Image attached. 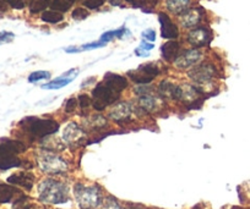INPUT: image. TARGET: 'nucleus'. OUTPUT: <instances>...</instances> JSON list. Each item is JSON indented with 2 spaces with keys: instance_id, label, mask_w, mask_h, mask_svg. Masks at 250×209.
Returning a JSON list of instances; mask_svg holds the SVG:
<instances>
[{
  "instance_id": "38",
  "label": "nucleus",
  "mask_w": 250,
  "mask_h": 209,
  "mask_svg": "<svg viewBox=\"0 0 250 209\" xmlns=\"http://www.w3.org/2000/svg\"><path fill=\"white\" fill-rule=\"evenodd\" d=\"M79 100L76 98H70L68 102L65 103V112L66 113H73L76 109V105H78Z\"/></svg>"
},
{
  "instance_id": "5",
  "label": "nucleus",
  "mask_w": 250,
  "mask_h": 209,
  "mask_svg": "<svg viewBox=\"0 0 250 209\" xmlns=\"http://www.w3.org/2000/svg\"><path fill=\"white\" fill-rule=\"evenodd\" d=\"M37 162L40 169L47 174H62L68 170V164L65 160H62L53 153H42L38 155Z\"/></svg>"
},
{
  "instance_id": "4",
  "label": "nucleus",
  "mask_w": 250,
  "mask_h": 209,
  "mask_svg": "<svg viewBox=\"0 0 250 209\" xmlns=\"http://www.w3.org/2000/svg\"><path fill=\"white\" fill-rule=\"evenodd\" d=\"M92 95L93 108H95L97 112L104 110L108 105L115 103V100H118V98H119V93H117L115 91H113L112 88L108 87L104 82L97 85V87L93 90Z\"/></svg>"
},
{
  "instance_id": "41",
  "label": "nucleus",
  "mask_w": 250,
  "mask_h": 209,
  "mask_svg": "<svg viewBox=\"0 0 250 209\" xmlns=\"http://www.w3.org/2000/svg\"><path fill=\"white\" fill-rule=\"evenodd\" d=\"M8 10V3H5L4 0H0V13H5Z\"/></svg>"
},
{
  "instance_id": "10",
  "label": "nucleus",
  "mask_w": 250,
  "mask_h": 209,
  "mask_svg": "<svg viewBox=\"0 0 250 209\" xmlns=\"http://www.w3.org/2000/svg\"><path fill=\"white\" fill-rule=\"evenodd\" d=\"M62 138L70 146L79 145L83 139V129L75 122H70V124L66 125L64 131H62Z\"/></svg>"
},
{
  "instance_id": "16",
  "label": "nucleus",
  "mask_w": 250,
  "mask_h": 209,
  "mask_svg": "<svg viewBox=\"0 0 250 209\" xmlns=\"http://www.w3.org/2000/svg\"><path fill=\"white\" fill-rule=\"evenodd\" d=\"M104 83L108 87L112 88L113 91L119 93V95L122 93L123 90H125V88L128 87V81H126V78L113 73L105 74Z\"/></svg>"
},
{
  "instance_id": "17",
  "label": "nucleus",
  "mask_w": 250,
  "mask_h": 209,
  "mask_svg": "<svg viewBox=\"0 0 250 209\" xmlns=\"http://www.w3.org/2000/svg\"><path fill=\"white\" fill-rule=\"evenodd\" d=\"M21 196H22V192L19 191L16 187L0 182V203H9Z\"/></svg>"
},
{
  "instance_id": "28",
  "label": "nucleus",
  "mask_w": 250,
  "mask_h": 209,
  "mask_svg": "<svg viewBox=\"0 0 250 209\" xmlns=\"http://www.w3.org/2000/svg\"><path fill=\"white\" fill-rule=\"evenodd\" d=\"M103 45H105V43L103 42H93V43H90V44H83L81 45L80 48H68L66 49V52L68 53H80V52H83V50H91V49H96V48H101L103 47Z\"/></svg>"
},
{
  "instance_id": "40",
  "label": "nucleus",
  "mask_w": 250,
  "mask_h": 209,
  "mask_svg": "<svg viewBox=\"0 0 250 209\" xmlns=\"http://www.w3.org/2000/svg\"><path fill=\"white\" fill-rule=\"evenodd\" d=\"M153 48V44H151V43H146V42H143L140 45V49L145 50V52H148V50H151Z\"/></svg>"
},
{
  "instance_id": "8",
  "label": "nucleus",
  "mask_w": 250,
  "mask_h": 209,
  "mask_svg": "<svg viewBox=\"0 0 250 209\" xmlns=\"http://www.w3.org/2000/svg\"><path fill=\"white\" fill-rule=\"evenodd\" d=\"M26 146L21 141L10 138L0 139V157H11L25 152Z\"/></svg>"
},
{
  "instance_id": "24",
  "label": "nucleus",
  "mask_w": 250,
  "mask_h": 209,
  "mask_svg": "<svg viewBox=\"0 0 250 209\" xmlns=\"http://www.w3.org/2000/svg\"><path fill=\"white\" fill-rule=\"evenodd\" d=\"M50 3H52V0H30L28 9L32 14H37L44 11L48 6H50Z\"/></svg>"
},
{
  "instance_id": "42",
  "label": "nucleus",
  "mask_w": 250,
  "mask_h": 209,
  "mask_svg": "<svg viewBox=\"0 0 250 209\" xmlns=\"http://www.w3.org/2000/svg\"><path fill=\"white\" fill-rule=\"evenodd\" d=\"M110 3H112L113 5H119L120 0H110Z\"/></svg>"
},
{
  "instance_id": "25",
  "label": "nucleus",
  "mask_w": 250,
  "mask_h": 209,
  "mask_svg": "<svg viewBox=\"0 0 250 209\" xmlns=\"http://www.w3.org/2000/svg\"><path fill=\"white\" fill-rule=\"evenodd\" d=\"M62 19H64L62 14L55 10H48L42 14V20L48 23H59L62 22Z\"/></svg>"
},
{
  "instance_id": "31",
  "label": "nucleus",
  "mask_w": 250,
  "mask_h": 209,
  "mask_svg": "<svg viewBox=\"0 0 250 209\" xmlns=\"http://www.w3.org/2000/svg\"><path fill=\"white\" fill-rule=\"evenodd\" d=\"M45 148L49 151H62L64 150V145H62L60 141H58V138H49L45 141L44 143Z\"/></svg>"
},
{
  "instance_id": "33",
  "label": "nucleus",
  "mask_w": 250,
  "mask_h": 209,
  "mask_svg": "<svg viewBox=\"0 0 250 209\" xmlns=\"http://www.w3.org/2000/svg\"><path fill=\"white\" fill-rule=\"evenodd\" d=\"M14 38H15V35H14L13 32H6V31L0 32V45L13 42Z\"/></svg>"
},
{
  "instance_id": "35",
  "label": "nucleus",
  "mask_w": 250,
  "mask_h": 209,
  "mask_svg": "<svg viewBox=\"0 0 250 209\" xmlns=\"http://www.w3.org/2000/svg\"><path fill=\"white\" fill-rule=\"evenodd\" d=\"M104 4V0H85L83 5L88 9H98Z\"/></svg>"
},
{
  "instance_id": "36",
  "label": "nucleus",
  "mask_w": 250,
  "mask_h": 209,
  "mask_svg": "<svg viewBox=\"0 0 250 209\" xmlns=\"http://www.w3.org/2000/svg\"><path fill=\"white\" fill-rule=\"evenodd\" d=\"M14 9H23L26 5V0H4Z\"/></svg>"
},
{
  "instance_id": "20",
  "label": "nucleus",
  "mask_w": 250,
  "mask_h": 209,
  "mask_svg": "<svg viewBox=\"0 0 250 209\" xmlns=\"http://www.w3.org/2000/svg\"><path fill=\"white\" fill-rule=\"evenodd\" d=\"M190 0H167V9L175 15H182L189 9Z\"/></svg>"
},
{
  "instance_id": "39",
  "label": "nucleus",
  "mask_w": 250,
  "mask_h": 209,
  "mask_svg": "<svg viewBox=\"0 0 250 209\" xmlns=\"http://www.w3.org/2000/svg\"><path fill=\"white\" fill-rule=\"evenodd\" d=\"M143 37L145 38V39L150 40V42H153V40L156 39V33H155V31H153V30H146V31H144Z\"/></svg>"
},
{
  "instance_id": "18",
  "label": "nucleus",
  "mask_w": 250,
  "mask_h": 209,
  "mask_svg": "<svg viewBox=\"0 0 250 209\" xmlns=\"http://www.w3.org/2000/svg\"><path fill=\"white\" fill-rule=\"evenodd\" d=\"M201 20V13L198 9H188L185 13H183L180 15V23L183 25V27L191 28L194 26L198 25Z\"/></svg>"
},
{
  "instance_id": "29",
  "label": "nucleus",
  "mask_w": 250,
  "mask_h": 209,
  "mask_svg": "<svg viewBox=\"0 0 250 209\" xmlns=\"http://www.w3.org/2000/svg\"><path fill=\"white\" fill-rule=\"evenodd\" d=\"M124 33H125V28H120V30H117V31H109V32L103 33L102 37H101V42L108 43L109 40H112L113 38L122 37Z\"/></svg>"
},
{
  "instance_id": "37",
  "label": "nucleus",
  "mask_w": 250,
  "mask_h": 209,
  "mask_svg": "<svg viewBox=\"0 0 250 209\" xmlns=\"http://www.w3.org/2000/svg\"><path fill=\"white\" fill-rule=\"evenodd\" d=\"M78 100L79 103H80V107L83 108V109H87V108L91 105V102H92L91 98L88 97L87 95H81L80 97L78 98Z\"/></svg>"
},
{
  "instance_id": "32",
  "label": "nucleus",
  "mask_w": 250,
  "mask_h": 209,
  "mask_svg": "<svg viewBox=\"0 0 250 209\" xmlns=\"http://www.w3.org/2000/svg\"><path fill=\"white\" fill-rule=\"evenodd\" d=\"M88 15H90V13L83 8H76L75 10L73 11V19L76 21L85 20L86 18H88Z\"/></svg>"
},
{
  "instance_id": "15",
  "label": "nucleus",
  "mask_w": 250,
  "mask_h": 209,
  "mask_svg": "<svg viewBox=\"0 0 250 209\" xmlns=\"http://www.w3.org/2000/svg\"><path fill=\"white\" fill-rule=\"evenodd\" d=\"M131 112H133V109H131L129 103H118L109 112V117L118 122L125 121L130 117Z\"/></svg>"
},
{
  "instance_id": "6",
  "label": "nucleus",
  "mask_w": 250,
  "mask_h": 209,
  "mask_svg": "<svg viewBox=\"0 0 250 209\" xmlns=\"http://www.w3.org/2000/svg\"><path fill=\"white\" fill-rule=\"evenodd\" d=\"M160 75V69L157 65L155 64H145L141 65L139 69L129 71L128 76L134 81L135 83H140V85H146L150 83L153 78H156Z\"/></svg>"
},
{
  "instance_id": "12",
  "label": "nucleus",
  "mask_w": 250,
  "mask_h": 209,
  "mask_svg": "<svg viewBox=\"0 0 250 209\" xmlns=\"http://www.w3.org/2000/svg\"><path fill=\"white\" fill-rule=\"evenodd\" d=\"M8 182L14 185V186H20L22 189L30 191V190H32L33 184H35V176L31 172L27 171L15 172V174L10 175L8 177Z\"/></svg>"
},
{
  "instance_id": "34",
  "label": "nucleus",
  "mask_w": 250,
  "mask_h": 209,
  "mask_svg": "<svg viewBox=\"0 0 250 209\" xmlns=\"http://www.w3.org/2000/svg\"><path fill=\"white\" fill-rule=\"evenodd\" d=\"M101 209H123V208L120 207V204L118 203L115 199L108 198V199H105V202L103 203L102 208Z\"/></svg>"
},
{
  "instance_id": "26",
  "label": "nucleus",
  "mask_w": 250,
  "mask_h": 209,
  "mask_svg": "<svg viewBox=\"0 0 250 209\" xmlns=\"http://www.w3.org/2000/svg\"><path fill=\"white\" fill-rule=\"evenodd\" d=\"M126 1L135 8H141L145 11H150L157 4V0H126Z\"/></svg>"
},
{
  "instance_id": "19",
  "label": "nucleus",
  "mask_w": 250,
  "mask_h": 209,
  "mask_svg": "<svg viewBox=\"0 0 250 209\" xmlns=\"http://www.w3.org/2000/svg\"><path fill=\"white\" fill-rule=\"evenodd\" d=\"M179 43L175 42V40H169V42L165 43L161 48V52H162L163 59H166L167 61H173L175 60V57L179 54Z\"/></svg>"
},
{
  "instance_id": "43",
  "label": "nucleus",
  "mask_w": 250,
  "mask_h": 209,
  "mask_svg": "<svg viewBox=\"0 0 250 209\" xmlns=\"http://www.w3.org/2000/svg\"><path fill=\"white\" fill-rule=\"evenodd\" d=\"M69 1H70V3H74V1H78V0H69Z\"/></svg>"
},
{
  "instance_id": "27",
  "label": "nucleus",
  "mask_w": 250,
  "mask_h": 209,
  "mask_svg": "<svg viewBox=\"0 0 250 209\" xmlns=\"http://www.w3.org/2000/svg\"><path fill=\"white\" fill-rule=\"evenodd\" d=\"M71 4L69 0H52L50 3V8L55 11H59V13H64V11H68L70 9Z\"/></svg>"
},
{
  "instance_id": "14",
  "label": "nucleus",
  "mask_w": 250,
  "mask_h": 209,
  "mask_svg": "<svg viewBox=\"0 0 250 209\" xmlns=\"http://www.w3.org/2000/svg\"><path fill=\"white\" fill-rule=\"evenodd\" d=\"M160 23H161V35L163 38L167 39H175L179 35L178 27L172 22L168 15L161 13L160 14Z\"/></svg>"
},
{
  "instance_id": "2",
  "label": "nucleus",
  "mask_w": 250,
  "mask_h": 209,
  "mask_svg": "<svg viewBox=\"0 0 250 209\" xmlns=\"http://www.w3.org/2000/svg\"><path fill=\"white\" fill-rule=\"evenodd\" d=\"M19 126L35 138H44L55 133L59 129V124L53 119H38V117H26L21 120Z\"/></svg>"
},
{
  "instance_id": "21",
  "label": "nucleus",
  "mask_w": 250,
  "mask_h": 209,
  "mask_svg": "<svg viewBox=\"0 0 250 209\" xmlns=\"http://www.w3.org/2000/svg\"><path fill=\"white\" fill-rule=\"evenodd\" d=\"M139 104L143 108L144 110H147V112H152L157 108V99L152 95H150L148 93L141 95L140 99H139Z\"/></svg>"
},
{
  "instance_id": "9",
  "label": "nucleus",
  "mask_w": 250,
  "mask_h": 209,
  "mask_svg": "<svg viewBox=\"0 0 250 209\" xmlns=\"http://www.w3.org/2000/svg\"><path fill=\"white\" fill-rule=\"evenodd\" d=\"M211 38H212V36H211V32L208 28L198 27L189 32L188 42L190 43L191 45H194V47H204V45L210 43Z\"/></svg>"
},
{
  "instance_id": "13",
  "label": "nucleus",
  "mask_w": 250,
  "mask_h": 209,
  "mask_svg": "<svg viewBox=\"0 0 250 209\" xmlns=\"http://www.w3.org/2000/svg\"><path fill=\"white\" fill-rule=\"evenodd\" d=\"M158 92L162 98L170 100H179L182 95V88L169 81H162L158 86Z\"/></svg>"
},
{
  "instance_id": "30",
  "label": "nucleus",
  "mask_w": 250,
  "mask_h": 209,
  "mask_svg": "<svg viewBox=\"0 0 250 209\" xmlns=\"http://www.w3.org/2000/svg\"><path fill=\"white\" fill-rule=\"evenodd\" d=\"M49 77H50V74L47 73V71H36V73H32L30 76H28V82L35 83L41 80H47V78Z\"/></svg>"
},
{
  "instance_id": "22",
  "label": "nucleus",
  "mask_w": 250,
  "mask_h": 209,
  "mask_svg": "<svg viewBox=\"0 0 250 209\" xmlns=\"http://www.w3.org/2000/svg\"><path fill=\"white\" fill-rule=\"evenodd\" d=\"M74 77H66V74L64 76H62L60 78H57L54 81H50V82L45 83L42 86L43 90H58V88H62L64 86L69 85V83L73 81Z\"/></svg>"
},
{
  "instance_id": "11",
  "label": "nucleus",
  "mask_w": 250,
  "mask_h": 209,
  "mask_svg": "<svg viewBox=\"0 0 250 209\" xmlns=\"http://www.w3.org/2000/svg\"><path fill=\"white\" fill-rule=\"evenodd\" d=\"M201 59V53L196 49H190L187 50L184 54H182L180 57H178L175 59L174 64L178 69L184 70V69H189V67L194 66L199 60Z\"/></svg>"
},
{
  "instance_id": "7",
  "label": "nucleus",
  "mask_w": 250,
  "mask_h": 209,
  "mask_svg": "<svg viewBox=\"0 0 250 209\" xmlns=\"http://www.w3.org/2000/svg\"><path fill=\"white\" fill-rule=\"evenodd\" d=\"M217 71H216V67L212 64H200L196 65L195 67L189 71V77L196 83H206L210 82L213 77L216 76Z\"/></svg>"
},
{
  "instance_id": "1",
  "label": "nucleus",
  "mask_w": 250,
  "mask_h": 209,
  "mask_svg": "<svg viewBox=\"0 0 250 209\" xmlns=\"http://www.w3.org/2000/svg\"><path fill=\"white\" fill-rule=\"evenodd\" d=\"M38 196L44 203L62 204L69 201V190L68 186L62 182L47 179L38 186Z\"/></svg>"
},
{
  "instance_id": "23",
  "label": "nucleus",
  "mask_w": 250,
  "mask_h": 209,
  "mask_svg": "<svg viewBox=\"0 0 250 209\" xmlns=\"http://www.w3.org/2000/svg\"><path fill=\"white\" fill-rule=\"evenodd\" d=\"M21 160L16 155L11 157H0V170H8L11 168L21 167Z\"/></svg>"
},
{
  "instance_id": "3",
  "label": "nucleus",
  "mask_w": 250,
  "mask_h": 209,
  "mask_svg": "<svg viewBox=\"0 0 250 209\" xmlns=\"http://www.w3.org/2000/svg\"><path fill=\"white\" fill-rule=\"evenodd\" d=\"M75 198L81 209H93L100 206L101 191L97 186H85V185H75Z\"/></svg>"
}]
</instances>
